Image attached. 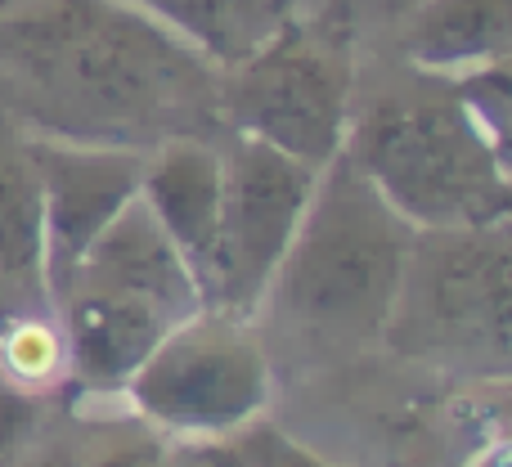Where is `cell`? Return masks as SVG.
<instances>
[{
  "instance_id": "6da1fadb",
  "label": "cell",
  "mask_w": 512,
  "mask_h": 467,
  "mask_svg": "<svg viewBox=\"0 0 512 467\" xmlns=\"http://www.w3.org/2000/svg\"><path fill=\"white\" fill-rule=\"evenodd\" d=\"M0 113L27 135L149 153L221 140V68L131 0H0Z\"/></svg>"
},
{
  "instance_id": "7a4b0ae2",
  "label": "cell",
  "mask_w": 512,
  "mask_h": 467,
  "mask_svg": "<svg viewBox=\"0 0 512 467\" xmlns=\"http://www.w3.org/2000/svg\"><path fill=\"white\" fill-rule=\"evenodd\" d=\"M414 72V68H409ZM342 158L414 230L508 221V63L472 77L414 72L351 108Z\"/></svg>"
},
{
  "instance_id": "3957f363",
  "label": "cell",
  "mask_w": 512,
  "mask_h": 467,
  "mask_svg": "<svg viewBox=\"0 0 512 467\" xmlns=\"http://www.w3.org/2000/svg\"><path fill=\"white\" fill-rule=\"evenodd\" d=\"M414 225L337 153L279 261L261 306L274 333L319 355L382 342L409 261Z\"/></svg>"
},
{
  "instance_id": "277c9868",
  "label": "cell",
  "mask_w": 512,
  "mask_h": 467,
  "mask_svg": "<svg viewBox=\"0 0 512 467\" xmlns=\"http://www.w3.org/2000/svg\"><path fill=\"white\" fill-rule=\"evenodd\" d=\"M198 310L207 301L194 265L135 194L54 292L68 382L86 396H122L153 346Z\"/></svg>"
},
{
  "instance_id": "5b68a950",
  "label": "cell",
  "mask_w": 512,
  "mask_h": 467,
  "mask_svg": "<svg viewBox=\"0 0 512 467\" xmlns=\"http://www.w3.org/2000/svg\"><path fill=\"white\" fill-rule=\"evenodd\" d=\"M508 221L468 230H414L382 342L409 360L508 378Z\"/></svg>"
},
{
  "instance_id": "8992f818",
  "label": "cell",
  "mask_w": 512,
  "mask_h": 467,
  "mask_svg": "<svg viewBox=\"0 0 512 467\" xmlns=\"http://www.w3.org/2000/svg\"><path fill=\"white\" fill-rule=\"evenodd\" d=\"M355 108V59L342 32L301 23L270 36L256 54L221 72L225 131L252 135L324 171L342 153Z\"/></svg>"
},
{
  "instance_id": "52a82bcc",
  "label": "cell",
  "mask_w": 512,
  "mask_h": 467,
  "mask_svg": "<svg viewBox=\"0 0 512 467\" xmlns=\"http://www.w3.org/2000/svg\"><path fill=\"white\" fill-rule=\"evenodd\" d=\"M270 387V351L252 319L198 310L153 346L122 396L162 432L185 441H221L265 414Z\"/></svg>"
},
{
  "instance_id": "ba28073f",
  "label": "cell",
  "mask_w": 512,
  "mask_h": 467,
  "mask_svg": "<svg viewBox=\"0 0 512 467\" xmlns=\"http://www.w3.org/2000/svg\"><path fill=\"white\" fill-rule=\"evenodd\" d=\"M319 171L252 135L225 131L221 144V216L207 261L198 265L207 310L256 319L265 288L288 256Z\"/></svg>"
},
{
  "instance_id": "9c48e42d",
  "label": "cell",
  "mask_w": 512,
  "mask_h": 467,
  "mask_svg": "<svg viewBox=\"0 0 512 467\" xmlns=\"http://www.w3.org/2000/svg\"><path fill=\"white\" fill-rule=\"evenodd\" d=\"M32 158H36V176H41L45 292L54 301V292L63 288V279L77 265V256L140 194L144 153L32 135Z\"/></svg>"
},
{
  "instance_id": "30bf717a",
  "label": "cell",
  "mask_w": 512,
  "mask_h": 467,
  "mask_svg": "<svg viewBox=\"0 0 512 467\" xmlns=\"http://www.w3.org/2000/svg\"><path fill=\"white\" fill-rule=\"evenodd\" d=\"M140 203L198 274L221 216V140L176 135L153 144L140 162Z\"/></svg>"
},
{
  "instance_id": "8fae6325",
  "label": "cell",
  "mask_w": 512,
  "mask_h": 467,
  "mask_svg": "<svg viewBox=\"0 0 512 467\" xmlns=\"http://www.w3.org/2000/svg\"><path fill=\"white\" fill-rule=\"evenodd\" d=\"M396 50L432 77L499 68L512 54V0H414L396 18Z\"/></svg>"
},
{
  "instance_id": "7c38bea8",
  "label": "cell",
  "mask_w": 512,
  "mask_h": 467,
  "mask_svg": "<svg viewBox=\"0 0 512 467\" xmlns=\"http://www.w3.org/2000/svg\"><path fill=\"white\" fill-rule=\"evenodd\" d=\"M131 5L171 27L221 72L256 54L279 27L301 14V0H131Z\"/></svg>"
},
{
  "instance_id": "4fadbf2b",
  "label": "cell",
  "mask_w": 512,
  "mask_h": 467,
  "mask_svg": "<svg viewBox=\"0 0 512 467\" xmlns=\"http://www.w3.org/2000/svg\"><path fill=\"white\" fill-rule=\"evenodd\" d=\"M0 270L45 292L41 176L32 158V135L9 113H0Z\"/></svg>"
},
{
  "instance_id": "5bb4252c",
  "label": "cell",
  "mask_w": 512,
  "mask_h": 467,
  "mask_svg": "<svg viewBox=\"0 0 512 467\" xmlns=\"http://www.w3.org/2000/svg\"><path fill=\"white\" fill-rule=\"evenodd\" d=\"M194 450L198 454L189 459V467H333L319 454H310L306 445L288 441L279 427L261 423V418L248 423L243 432L221 436V441H203Z\"/></svg>"
},
{
  "instance_id": "9a60e30c",
  "label": "cell",
  "mask_w": 512,
  "mask_h": 467,
  "mask_svg": "<svg viewBox=\"0 0 512 467\" xmlns=\"http://www.w3.org/2000/svg\"><path fill=\"white\" fill-rule=\"evenodd\" d=\"M45 414V396L32 387H23L18 378H9L0 369V467H9L18 454L27 450V441L36 436V423Z\"/></svg>"
},
{
  "instance_id": "2e32d148",
  "label": "cell",
  "mask_w": 512,
  "mask_h": 467,
  "mask_svg": "<svg viewBox=\"0 0 512 467\" xmlns=\"http://www.w3.org/2000/svg\"><path fill=\"white\" fill-rule=\"evenodd\" d=\"M45 310H54L50 292L27 288V283L9 279V274L0 270V346H5L9 337H14L18 328L27 324V319H32V315H45Z\"/></svg>"
},
{
  "instance_id": "e0dca14e",
  "label": "cell",
  "mask_w": 512,
  "mask_h": 467,
  "mask_svg": "<svg viewBox=\"0 0 512 467\" xmlns=\"http://www.w3.org/2000/svg\"><path fill=\"white\" fill-rule=\"evenodd\" d=\"M23 467H77V459H72L68 445H50V450L32 454V459H27Z\"/></svg>"
},
{
  "instance_id": "ac0fdd59",
  "label": "cell",
  "mask_w": 512,
  "mask_h": 467,
  "mask_svg": "<svg viewBox=\"0 0 512 467\" xmlns=\"http://www.w3.org/2000/svg\"><path fill=\"white\" fill-rule=\"evenodd\" d=\"M360 9H369V14H382V18H400L414 0H355Z\"/></svg>"
},
{
  "instance_id": "d6986e66",
  "label": "cell",
  "mask_w": 512,
  "mask_h": 467,
  "mask_svg": "<svg viewBox=\"0 0 512 467\" xmlns=\"http://www.w3.org/2000/svg\"><path fill=\"white\" fill-rule=\"evenodd\" d=\"M477 467H504V445H495V450L486 454V459H481Z\"/></svg>"
}]
</instances>
